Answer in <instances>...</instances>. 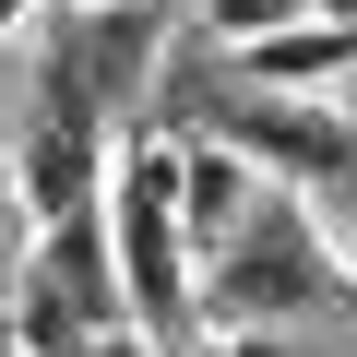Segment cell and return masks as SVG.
<instances>
[{
    "label": "cell",
    "instance_id": "1",
    "mask_svg": "<svg viewBox=\"0 0 357 357\" xmlns=\"http://www.w3.org/2000/svg\"><path fill=\"white\" fill-rule=\"evenodd\" d=\"M96 203H107V250H119V286H131V333L191 345L203 333V250H191V215H178V131L131 119Z\"/></svg>",
    "mask_w": 357,
    "mask_h": 357
},
{
    "label": "cell",
    "instance_id": "2",
    "mask_svg": "<svg viewBox=\"0 0 357 357\" xmlns=\"http://www.w3.org/2000/svg\"><path fill=\"white\" fill-rule=\"evenodd\" d=\"M357 310V262L345 238H321L310 191H262L250 227L203 262V321H250V333H310Z\"/></svg>",
    "mask_w": 357,
    "mask_h": 357
},
{
    "label": "cell",
    "instance_id": "3",
    "mask_svg": "<svg viewBox=\"0 0 357 357\" xmlns=\"http://www.w3.org/2000/svg\"><path fill=\"white\" fill-rule=\"evenodd\" d=\"M0 321H13L24 357H84L96 333H131V286H119V250H107V203L36 227V250H24Z\"/></svg>",
    "mask_w": 357,
    "mask_h": 357
},
{
    "label": "cell",
    "instance_id": "4",
    "mask_svg": "<svg viewBox=\"0 0 357 357\" xmlns=\"http://www.w3.org/2000/svg\"><path fill=\"white\" fill-rule=\"evenodd\" d=\"M274 191H357V131L321 107V96H274V84H238L227 119H215Z\"/></svg>",
    "mask_w": 357,
    "mask_h": 357
},
{
    "label": "cell",
    "instance_id": "5",
    "mask_svg": "<svg viewBox=\"0 0 357 357\" xmlns=\"http://www.w3.org/2000/svg\"><path fill=\"white\" fill-rule=\"evenodd\" d=\"M262 191H274V178H262L227 131H178V215H191V250H203V262L250 227V203H262Z\"/></svg>",
    "mask_w": 357,
    "mask_h": 357
},
{
    "label": "cell",
    "instance_id": "6",
    "mask_svg": "<svg viewBox=\"0 0 357 357\" xmlns=\"http://www.w3.org/2000/svg\"><path fill=\"white\" fill-rule=\"evenodd\" d=\"M238 72H250V84H274V96H333V84L357 72V24H333V13H298V24L250 36V48H238Z\"/></svg>",
    "mask_w": 357,
    "mask_h": 357
},
{
    "label": "cell",
    "instance_id": "7",
    "mask_svg": "<svg viewBox=\"0 0 357 357\" xmlns=\"http://www.w3.org/2000/svg\"><path fill=\"white\" fill-rule=\"evenodd\" d=\"M191 13H203L215 48H250V36H274V24H298L310 0H191Z\"/></svg>",
    "mask_w": 357,
    "mask_h": 357
},
{
    "label": "cell",
    "instance_id": "8",
    "mask_svg": "<svg viewBox=\"0 0 357 357\" xmlns=\"http://www.w3.org/2000/svg\"><path fill=\"white\" fill-rule=\"evenodd\" d=\"M178 357H298V333H250V321H203Z\"/></svg>",
    "mask_w": 357,
    "mask_h": 357
},
{
    "label": "cell",
    "instance_id": "9",
    "mask_svg": "<svg viewBox=\"0 0 357 357\" xmlns=\"http://www.w3.org/2000/svg\"><path fill=\"white\" fill-rule=\"evenodd\" d=\"M36 215H24V178H13V143H0V262H13V238H24Z\"/></svg>",
    "mask_w": 357,
    "mask_h": 357
},
{
    "label": "cell",
    "instance_id": "10",
    "mask_svg": "<svg viewBox=\"0 0 357 357\" xmlns=\"http://www.w3.org/2000/svg\"><path fill=\"white\" fill-rule=\"evenodd\" d=\"M84 357H178V345H155V333H96Z\"/></svg>",
    "mask_w": 357,
    "mask_h": 357
},
{
    "label": "cell",
    "instance_id": "11",
    "mask_svg": "<svg viewBox=\"0 0 357 357\" xmlns=\"http://www.w3.org/2000/svg\"><path fill=\"white\" fill-rule=\"evenodd\" d=\"M333 119H345V131H357V72H345V84H333Z\"/></svg>",
    "mask_w": 357,
    "mask_h": 357
},
{
    "label": "cell",
    "instance_id": "12",
    "mask_svg": "<svg viewBox=\"0 0 357 357\" xmlns=\"http://www.w3.org/2000/svg\"><path fill=\"white\" fill-rule=\"evenodd\" d=\"M310 13H333V24H357V0H310Z\"/></svg>",
    "mask_w": 357,
    "mask_h": 357
},
{
    "label": "cell",
    "instance_id": "13",
    "mask_svg": "<svg viewBox=\"0 0 357 357\" xmlns=\"http://www.w3.org/2000/svg\"><path fill=\"white\" fill-rule=\"evenodd\" d=\"M333 238H345V262H357V203H345V227H333Z\"/></svg>",
    "mask_w": 357,
    "mask_h": 357
},
{
    "label": "cell",
    "instance_id": "14",
    "mask_svg": "<svg viewBox=\"0 0 357 357\" xmlns=\"http://www.w3.org/2000/svg\"><path fill=\"white\" fill-rule=\"evenodd\" d=\"M0 357H24V345H13V321H0Z\"/></svg>",
    "mask_w": 357,
    "mask_h": 357
},
{
    "label": "cell",
    "instance_id": "15",
    "mask_svg": "<svg viewBox=\"0 0 357 357\" xmlns=\"http://www.w3.org/2000/svg\"><path fill=\"white\" fill-rule=\"evenodd\" d=\"M72 13H96V0H72Z\"/></svg>",
    "mask_w": 357,
    "mask_h": 357
}]
</instances>
